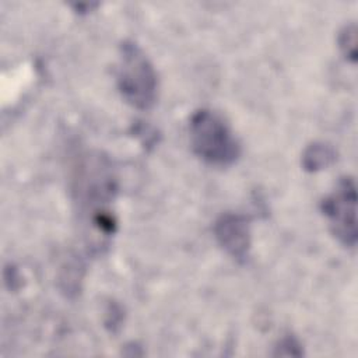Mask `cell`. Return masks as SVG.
I'll return each mask as SVG.
<instances>
[{"instance_id": "cell-2", "label": "cell", "mask_w": 358, "mask_h": 358, "mask_svg": "<svg viewBox=\"0 0 358 358\" xmlns=\"http://www.w3.org/2000/svg\"><path fill=\"white\" fill-rule=\"evenodd\" d=\"M117 88L123 99L136 109H150L158 96V78L154 66L131 41L120 45L117 64Z\"/></svg>"}, {"instance_id": "cell-3", "label": "cell", "mask_w": 358, "mask_h": 358, "mask_svg": "<svg viewBox=\"0 0 358 358\" xmlns=\"http://www.w3.org/2000/svg\"><path fill=\"white\" fill-rule=\"evenodd\" d=\"M322 211L333 235L345 246L357 243V187L352 178H341L336 189L323 200Z\"/></svg>"}, {"instance_id": "cell-4", "label": "cell", "mask_w": 358, "mask_h": 358, "mask_svg": "<svg viewBox=\"0 0 358 358\" xmlns=\"http://www.w3.org/2000/svg\"><path fill=\"white\" fill-rule=\"evenodd\" d=\"M214 234L218 243L236 260H243L250 249V229L248 220L241 214H222L215 225Z\"/></svg>"}, {"instance_id": "cell-5", "label": "cell", "mask_w": 358, "mask_h": 358, "mask_svg": "<svg viewBox=\"0 0 358 358\" xmlns=\"http://www.w3.org/2000/svg\"><path fill=\"white\" fill-rule=\"evenodd\" d=\"M336 161V151L331 145L324 143L310 144L302 157V165L306 171L315 172L327 168Z\"/></svg>"}, {"instance_id": "cell-6", "label": "cell", "mask_w": 358, "mask_h": 358, "mask_svg": "<svg viewBox=\"0 0 358 358\" xmlns=\"http://www.w3.org/2000/svg\"><path fill=\"white\" fill-rule=\"evenodd\" d=\"M338 45H340V49L343 50L344 56L350 62L355 63V60H357V28H355V24H350V25L344 27V29L340 32Z\"/></svg>"}, {"instance_id": "cell-1", "label": "cell", "mask_w": 358, "mask_h": 358, "mask_svg": "<svg viewBox=\"0 0 358 358\" xmlns=\"http://www.w3.org/2000/svg\"><path fill=\"white\" fill-rule=\"evenodd\" d=\"M189 137L194 154L207 164L227 166L241 155V145L232 130L210 109H200L192 115Z\"/></svg>"}]
</instances>
